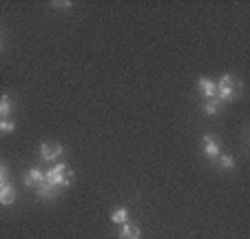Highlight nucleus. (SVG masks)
Returning a JSON list of instances; mask_svg holds the SVG:
<instances>
[{
    "label": "nucleus",
    "mask_w": 250,
    "mask_h": 239,
    "mask_svg": "<svg viewBox=\"0 0 250 239\" xmlns=\"http://www.w3.org/2000/svg\"><path fill=\"white\" fill-rule=\"evenodd\" d=\"M217 100L219 102H230V100H239L241 95V82L235 78V75L226 73L219 78L217 85Z\"/></svg>",
    "instance_id": "obj_1"
},
{
    "label": "nucleus",
    "mask_w": 250,
    "mask_h": 239,
    "mask_svg": "<svg viewBox=\"0 0 250 239\" xmlns=\"http://www.w3.org/2000/svg\"><path fill=\"white\" fill-rule=\"evenodd\" d=\"M44 182L51 184V186H58V188H66L71 182H73V173L66 164H56L53 169H49L44 173Z\"/></svg>",
    "instance_id": "obj_2"
},
{
    "label": "nucleus",
    "mask_w": 250,
    "mask_h": 239,
    "mask_svg": "<svg viewBox=\"0 0 250 239\" xmlns=\"http://www.w3.org/2000/svg\"><path fill=\"white\" fill-rule=\"evenodd\" d=\"M204 155H206L208 159H217L219 155H222V146H219V142L215 140L212 135H204Z\"/></svg>",
    "instance_id": "obj_3"
},
{
    "label": "nucleus",
    "mask_w": 250,
    "mask_h": 239,
    "mask_svg": "<svg viewBox=\"0 0 250 239\" xmlns=\"http://www.w3.org/2000/svg\"><path fill=\"white\" fill-rule=\"evenodd\" d=\"M62 153H64L62 144H49V142H44V144L40 146V155H42L44 162H56Z\"/></svg>",
    "instance_id": "obj_4"
},
{
    "label": "nucleus",
    "mask_w": 250,
    "mask_h": 239,
    "mask_svg": "<svg viewBox=\"0 0 250 239\" xmlns=\"http://www.w3.org/2000/svg\"><path fill=\"white\" fill-rule=\"evenodd\" d=\"M197 89L202 91L204 100L217 98V87H215V80H210V78H199L197 80Z\"/></svg>",
    "instance_id": "obj_5"
},
{
    "label": "nucleus",
    "mask_w": 250,
    "mask_h": 239,
    "mask_svg": "<svg viewBox=\"0 0 250 239\" xmlns=\"http://www.w3.org/2000/svg\"><path fill=\"white\" fill-rule=\"evenodd\" d=\"M16 199V188L11 182H5L2 186H0V204L2 206H11Z\"/></svg>",
    "instance_id": "obj_6"
},
{
    "label": "nucleus",
    "mask_w": 250,
    "mask_h": 239,
    "mask_svg": "<svg viewBox=\"0 0 250 239\" xmlns=\"http://www.w3.org/2000/svg\"><path fill=\"white\" fill-rule=\"evenodd\" d=\"M44 182V173L40 169H29L27 175H24V186L33 188V186H40Z\"/></svg>",
    "instance_id": "obj_7"
},
{
    "label": "nucleus",
    "mask_w": 250,
    "mask_h": 239,
    "mask_svg": "<svg viewBox=\"0 0 250 239\" xmlns=\"http://www.w3.org/2000/svg\"><path fill=\"white\" fill-rule=\"evenodd\" d=\"M58 193H60V188L58 186H51V184H47V182H42L38 186V199H44V202H49V199H56L58 197Z\"/></svg>",
    "instance_id": "obj_8"
},
{
    "label": "nucleus",
    "mask_w": 250,
    "mask_h": 239,
    "mask_svg": "<svg viewBox=\"0 0 250 239\" xmlns=\"http://www.w3.org/2000/svg\"><path fill=\"white\" fill-rule=\"evenodd\" d=\"M11 113H14V102L9 95H2L0 98V120H9Z\"/></svg>",
    "instance_id": "obj_9"
},
{
    "label": "nucleus",
    "mask_w": 250,
    "mask_h": 239,
    "mask_svg": "<svg viewBox=\"0 0 250 239\" xmlns=\"http://www.w3.org/2000/svg\"><path fill=\"white\" fill-rule=\"evenodd\" d=\"M120 239H140V228L135 224H124L122 230H120Z\"/></svg>",
    "instance_id": "obj_10"
},
{
    "label": "nucleus",
    "mask_w": 250,
    "mask_h": 239,
    "mask_svg": "<svg viewBox=\"0 0 250 239\" xmlns=\"http://www.w3.org/2000/svg\"><path fill=\"white\" fill-rule=\"evenodd\" d=\"M204 111H206L208 115H219V111H222V102H219L217 98L206 100V102H204Z\"/></svg>",
    "instance_id": "obj_11"
},
{
    "label": "nucleus",
    "mask_w": 250,
    "mask_h": 239,
    "mask_svg": "<svg viewBox=\"0 0 250 239\" xmlns=\"http://www.w3.org/2000/svg\"><path fill=\"white\" fill-rule=\"evenodd\" d=\"M111 221L118 226H124L128 221V208H118V211L111 215Z\"/></svg>",
    "instance_id": "obj_12"
},
{
    "label": "nucleus",
    "mask_w": 250,
    "mask_h": 239,
    "mask_svg": "<svg viewBox=\"0 0 250 239\" xmlns=\"http://www.w3.org/2000/svg\"><path fill=\"white\" fill-rule=\"evenodd\" d=\"M219 169L222 171H232L235 169V159L230 157V155H219Z\"/></svg>",
    "instance_id": "obj_13"
},
{
    "label": "nucleus",
    "mask_w": 250,
    "mask_h": 239,
    "mask_svg": "<svg viewBox=\"0 0 250 239\" xmlns=\"http://www.w3.org/2000/svg\"><path fill=\"white\" fill-rule=\"evenodd\" d=\"M11 131H16L14 120H0V133H11Z\"/></svg>",
    "instance_id": "obj_14"
},
{
    "label": "nucleus",
    "mask_w": 250,
    "mask_h": 239,
    "mask_svg": "<svg viewBox=\"0 0 250 239\" xmlns=\"http://www.w3.org/2000/svg\"><path fill=\"white\" fill-rule=\"evenodd\" d=\"M7 173H9V171H7V164L5 162H0V186L7 182Z\"/></svg>",
    "instance_id": "obj_15"
},
{
    "label": "nucleus",
    "mask_w": 250,
    "mask_h": 239,
    "mask_svg": "<svg viewBox=\"0 0 250 239\" xmlns=\"http://www.w3.org/2000/svg\"><path fill=\"white\" fill-rule=\"evenodd\" d=\"M0 44H2V43H0Z\"/></svg>",
    "instance_id": "obj_16"
}]
</instances>
